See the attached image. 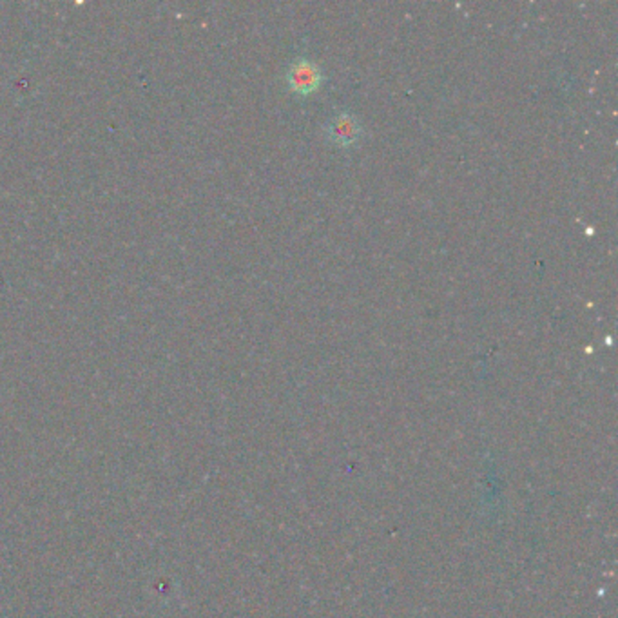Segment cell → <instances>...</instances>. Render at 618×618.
I'll list each match as a JSON object with an SVG mask.
<instances>
[{
  "label": "cell",
  "instance_id": "cell-1",
  "mask_svg": "<svg viewBox=\"0 0 618 618\" xmlns=\"http://www.w3.org/2000/svg\"><path fill=\"white\" fill-rule=\"evenodd\" d=\"M323 83V73L319 65L309 58H298L287 71L289 90L300 97L316 93Z\"/></svg>",
  "mask_w": 618,
  "mask_h": 618
},
{
  "label": "cell",
  "instance_id": "cell-2",
  "mask_svg": "<svg viewBox=\"0 0 618 618\" xmlns=\"http://www.w3.org/2000/svg\"><path fill=\"white\" fill-rule=\"evenodd\" d=\"M325 133L330 144L341 149H348V147H354L361 140L363 129H361L360 120L354 115L339 113L328 122Z\"/></svg>",
  "mask_w": 618,
  "mask_h": 618
}]
</instances>
